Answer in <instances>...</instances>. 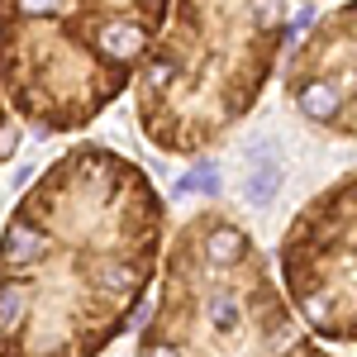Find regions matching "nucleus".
Returning a JSON list of instances; mask_svg holds the SVG:
<instances>
[{
    "label": "nucleus",
    "instance_id": "f257e3e1",
    "mask_svg": "<svg viewBox=\"0 0 357 357\" xmlns=\"http://www.w3.org/2000/svg\"><path fill=\"white\" fill-rule=\"evenodd\" d=\"M162 252L153 176L105 143L67 148L0 229V357H100L143 324Z\"/></svg>",
    "mask_w": 357,
    "mask_h": 357
},
{
    "label": "nucleus",
    "instance_id": "f03ea898",
    "mask_svg": "<svg viewBox=\"0 0 357 357\" xmlns=\"http://www.w3.org/2000/svg\"><path fill=\"white\" fill-rule=\"evenodd\" d=\"M286 38V0H172L129 82L143 138L176 158L215 148L252 114Z\"/></svg>",
    "mask_w": 357,
    "mask_h": 357
},
{
    "label": "nucleus",
    "instance_id": "7ed1b4c3",
    "mask_svg": "<svg viewBox=\"0 0 357 357\" xmlns=\"http://www.w3.org/2000/svg\"><path fill=\"white\" fill-rule=\"evenodd\" d=\"M172 0H0V96L33 134H82L129 91Z\"/></svg>",
    "mask_w": 357,
    "mask_h": 357
},
{
    "label": "nucleus",
    "instance_id": "20e7f679",
    "mask_svg": "<svg viewBox=\"0 0 357 357\" xmlns=\"http://www.w3.org/2000/svg\"><path fill=\"white\" fill-rule=\"evenodd\" d=\"M134 357H329V348L281 296L252 234L205 210L167 243Z\"/></svg>",
    "mask_w": 357,
    "mask_h": 357
},
{
    "label": "nucleus",
    "instance_id": "39448f33",
    "mask_svg": "<svg viewBox=\"0 0 357 357\" xmlns=\"http://www.w3.org/2000/svg\"><path fill=\"white\" fill-rule=\"evenodd\" d=\"M286 301L324 343H357V172L314 195L281 238Z\"/></svg>",
    "mask_w": 357,
    "mask_h": 357
},
{
    "label": "nucleus",
    "instance_id": "423d86ee",
    "mask_svg": "<svg viewBox=\"0 0 357 357\" xmlns=\"http://www.w3.org/2000/svg\"><path fill=\"white\" fill-rule=\"evenodd\" d=\"M286 96L310 124L357 138V0L305 24L286 57Z\"/></svg>",
    "mask_w": 357,
    "mask_h": 357
},
{
    "label": "nucleus",
    "instance_id": "0eeeda50",
    "mask_svg": "<svg viewBox=\"0 0 357 357\" xmlns=\"http://www.w3.org/2000/svg\"><path fill=\"white\" fill-rule=\"evenodd\" d=\"M281 181H286L281 162L262 153V158H252V167H248V176H243V200L252 210H267L276 200V191H281Z\"/></svg>",
    "mask_w": 357,
    "mask_h": 357
},
{
    "label": "nucleus",
    "instance_id": "6e6552de",
    "mask_svg": "<svg viewBox=\"0 0 357 357\" xmlns=\"http://www.w3.org/2000/svg\"><path fill=\"white\" fill-rule=\"evenodd\" d=\"M220 181H224L220 162L195 158L191 172H181V176H176V195H215V191H220Z\"/></svg>",
    "mask_w": 357,
    "mask_h": 357
},
{
    "label": "nucleus",
    "instance_id": "1a4fd4ad",
    "mask_svg": "<svg viewBox=\"0 0 357 357\" xmlns=\"http://www.w3.org/2000/svg\"><path fill=\"white\" fill-rule=\"evenodd\" d=\"M20 143H24V124L10 114L5 96H0V167H5L10 158H15V153H20Z\"/></svg>",
    "mask_w": 357,
    "mask_h": 357
}]
</instances>
